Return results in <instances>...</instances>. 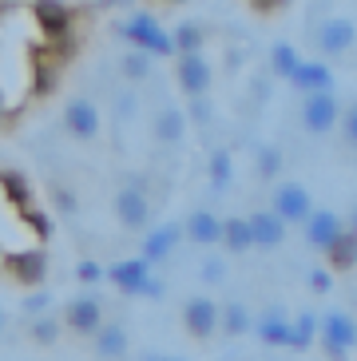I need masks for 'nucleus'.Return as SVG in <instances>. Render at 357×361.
<instances>
[{"label":"nucleus","instance_id":"obj_1","mask_svg":"<svg viewBox=\"0 0 357 361\" xmlns=\"http://www.w3.org/2000/svg\"><path fill=\"white\" fill-rule=\"evenodd\" d=\"M322 341H326V350L334 353V357H341L346 350L357 345V322L349 318V314H341V310L326 314V318H322Z\"/></svg>","mask_w":357,"mask_h":361},{"label":"nucleus","instance_id":"obj_2","mask_svg":"<svg viewBox=\"0 0 357 361\" xmlns=\"http://www.w3.org/2000/svg\"><path fill=\"white\" fill-rule=\"evenodd\" d=\"M107 274H111V282H116L123 294H155V282H151V274H147V258H123V262H116Z\"/></svg>","mask_w":357,"mask_h":361},{"label":"nucleus","instance_id":"obj_3","mask_svg":"<svg viewBox=\"0 0 357 361\" xmlns=\"http://www.w3.org/2000/svg\"><path fill=\"white\" fill-rule=\"evenodd\" d=\"M63 326L72 329V334H95V329L104 326V310H99L95 298L80 294L63 306Z\"/></svg>","mask_w":357,"mask_h":361},{"label":"nucleus","instance_id":"obj_4","mask_svg":"<svg viewBox=\"0 0 357 361\" xmlns=\"http://www.w3.org/2000/svg\"><path fill=\"white\" fill-rule=\"evenodd\" d=\"M32 16H36V28L44 32V40H56V36L72 32V16H68V8L60 0H36Z\"/></svg>","mask_w":357,"mask_h":361},{"label":"nucleus","instance_id":"obj_5","mask_svg":"<svg viewBox=\"0 0 357 361\" xmlns=\"http://www.w3.org/2000/svg\"><path fill=\"white\" fill-rule=\"evenodd\" d=\"M183 322H187L190 338H210L214 329H219V306L210 302V298H190L187 310H183Z\"/></svg>","mask_w":357,"mask_h":361},{"label":"nucleus","instance_id":"obj_6","mask_svg":"<svg viewBox=\"0 0 357 361\" xmlns=\"http://www.w3.org/2000/svg\"><path fill=\"white\" fill-rule=\"evenodd\" d=\"M44 270H48L44 250H24V255H12L8 258V274L16 278V282H24V286H40Z\"/></svg>","mask_w":357,"mask_h":361},{"label":"nucleus","instance_id":"obj_7","mask_svg":"<svg viewBox=\"0 0 357 361\" xmlns=\"http://www.w3.org/2000/svg\"><path fill=\"white\" fill-rule=\"evenodd\" d=\"M274 214L286 219V223L310 219V195H305L302 187H278V191H274Z\"/></svg>","mask_w":357,"mask_h":361},{"label":"nucleus","instance_id":"obj_8","mask_svg":"<svg viewBox=\"0 0 357 361\" xmlns=\"http://www.w3.org/2000/svg\"><path fill=\"white\" fill-rule=\"evenodd\" d=\"M116 214H119V223L131 226V231H139V226H147V199H143V191H119L116 195Z\"/></svg>","mask_w":357,"mask_h":361},{"label":"nucleus","instance_id":"obj_9","mask_svg":"<svg viewBox=\"0 0 357 361\" xmlns=\"http://www.w3.org/2000/svg\"><path fill=\"white\" fill-rule=\"evenodd\" d=\"M337 234H341V219H337V214H329V211L310 214V223H305V238H310V246H317V250H329Z\"/></svg>","mask_w":357,"mask_h":361},{"label":"nucleus","instance_id":"obj_10","mask_svg":"<svg viewBox=\"0 0 357 361\" xmlns=\"http://www.w3.org/2000/svg\"><path fill=\"white\" fill-rule=\"evenodd\" d=\"M282 219L278 214H254L250 219V243L262 246V250H274V246L282 243Z\"/></svg>","mask_w":357,"mask_h":361},{"label":"nucleus","instance_id":"obj_11","mask_svg":"<svg viewBox=\"0 0 357 361\" xmlns=\"http://www.w3.org/2000/svg\"><path fill=\"white\" fill-rule=\"evenodd\" d=\"M63 123H68V131L80 139H92L95 128H99V116H95V107L84 104V99H75V104H68V116H63Z\"/></svg>","mask_w":357,"mask_h":361},{"label":"nucleus","instance_id":"obj_12","mask_svg":"<svg viewBox=\"0 0 357 361\" xmlns=\"http://www.w3.org/2000/svg\"><path fill=\"white\" fill-rule=\"evenodd\" d=\"M178 226H159V231H151L147 234V243H143V258L147 262H159V258H167L171 250H175V243H178Z\"/></svg>","mask_w":357,"mask_h":361},{"label":"nucleus","instance_id":"obj_13","mask_svg":"<svg viewBox=\"0 0 357 361\" xmlns=\"http://www.w3.org/2000/svg\"><path fill=\"white\" fill-rule=\"evenodd\" d=\"M95 353H99L104 361L123 357V353H127V334L119 326H99V329H95Z\"/></svg>","mask_w":357,"mask_h":361},{"label":"nucleus","instance_id":"obj_14","mask_svg":"<svg viewBox=\"0 0 357 361\" xmlns=\"http://www.w3.org/2000/svg\"><path fill=\"white\" fill-rule=\"evenodd\" d=\"M187 234H190V243H199V246H210V243H219L222 238V223L214 219V214L199 211V214H190V223H187Z\"/></svg>","mask_w":357,"mask_h":361},{"label":"nucleus","instance_id":"obj_15","mask_svg":"<svg viewBox=\"0 0 357 361\" xmlns=\"http://www.w3.org/2000/svg\"><path fill=\"white\" fill-rule=\"evenodd\" d=\"M337 116V104L326 96V92H317V96H310V104H305V123L314 131H326L329 123H334Z\"/></svg>","mask_w":357,"mask_h":361},{"label":"nucleus","instance_id":"obj_16","mask_svg":"<svg viewBox=\"0 0 357 361\" xmlns=\"http://www.w3.org/2000/svg\"><path fill=\"white\" fill-rule=\"evenodd\" d=\"M258 334H262L266 345H290V318H282V314H266V318L258 322Z\"/></svg>","mask_w":357,"mask_h":361},{"label":"nucleus","instance_id":"obj_17","mask_svg":"<svg viewBox=\"0 0 357 361\" xmlns=\"http://www.w3.org/2000/svg\"><path fill=\"white\" fill-rule=\"evenodd\" d=\"M222 243L231 246L234 255H242L246 246H254L250 243V223H246V219H226V223H222Z\"/></svg>","mask_w":357,"mask_h":361},{"label":"nucleus","instance_id":"obj_18","mask_svg":"<svg viewBox=\"0 0 357 361\" xmlns=\"http://www.w3.org/2000/svg\"><path fill=\"white\" fill-rule=\"evenodd\" d=\"M357 262V234H337L334 238V246H329V266H341V270H346V266H353Z\"/></svg>","mask_w":357,"mask_h":361},{"label":"nucleus","instance_id":"obj_19","mask_svg":"<svg viewBox=\"0 0 357 361\" xmlns=\"http://www.w3.org/2000/svg\"><path fill=\"white\" fill-rule=\"evenodd\" d=\"M314 334H317L314 318H310V314H302V318H298V326H290V345H294V350H305V345L314 341Z\"/></svg>","mask_w":357,"mask_h":361},{"label":"nucleus","instance_id":"obj_20","mask_svg":"<svg viewBox=\"0 0 357 361\" xmlns=\"http://www.w3.org/2000/svg\"><path fill=\"white\" fill-rule=\"evenodd\" d=\"M183 84H187L190 92H199V87L207 84V68H202L199 60H187V64H183Z\"/></svg>","mask_w":357,"mask_h":361},{"label":"nucleus","instance_id":"obj_21","mask_svg":"<svg viewBox=\"0 0 357 361\" xmlns=\"http://www.w3.org/2000/svg\"><path fill=\"white\" fill-rule=\"evenodd\" d=\"M56 334H60L56 318H36V326H32V338L36 341H56Z\"/></svg>","mask_w":357,"mask_h":361},{"label":"nucleus","instance_id":"obj_22","mask_svg":"<svg viewBox=\"0 0 357 361\" xmlns=\"http://www.w3.org/2000/svg\"><path fill=\"white\" fill-rule=\"evenodd\" d=\"M298 84H305V87H326L329 75L322 72V68H302V72H298Z\"/></svg>","mask_w":357,"mask_h":361},{"label":"nucleus","instance_id":"obj_23","mask_svg":"<svg viewBox=\"0 0 357 361\" xmlns=\"http://www.w3.org/2000/svg\"><path fill=\"white\" fill-rule=\"evenodd\" d=\"M349 44V28L346 24H329L326 28V48H346Z\"/></svg>","mask_w":357,"mask_h":361},{"label":"nucleus","instance_id":"obj_24","mask_svg":"<svg viewBox=\"0 0 357 361\" xmlns=\"http://www.w3.org/2000/svg\"><path fill=\"white\" fill-rule=\"evenodd\" d=\"M226 329H231V334H242V329H246V310L242 306L226 310Z\"/></svg>","mask_w":357,"mask_h":361},{"label":"nucleus","instance_id":"obj_25","mask_svg":"<svg viewBox=\"0 0 357 361\" xmlns=\"http://www.w3.org/2000/svg\"><path fill=\"white\" fill-rule=\"evenodd\" d=\"M75 274L84 278V282H95V278H99V266H95V262H80V270H75Z\"/></svg>","mask_w":357,"mask_h":361},{"label":"nucleus","instance_id":"obj_26","mask_svg":"<svg viewBox=\"0 0 357 361\" xmlns=\"http://www.w3.org/2000/svg\"><path fill=\"white\" fill-rule=\"evenodd\" d=\"M346 135H349V143H357V107L349 111V123H346Z\"/></svg>","mask_w":357,"mask_h":361},{"label":"nucleus","instance_id":"obj_27","mask_svg":"<svg viewBox=\"0 0 357 361\" xmlns=\"http://www.w3.org/2000/svg\"><path fill=\"white\" fill-rule=\"evenodd\" d=\"M314 290H329V274H326V270H314Z\"/></svg>","mask_w":357,"mask_h":361},{"label":"nucleus","instance_id":"obj_28","mask_svg":"<svg viewBox=\"0 0 357 361\" xmlns=\"http://www.w3.org/2000/svg\"><path fill=\"white\" fill-rule=\"evenodd\" d=\"M12 116V107H8V96H4V92H0V123H4V119Z\"/></svg>","mask_w":357,"mask_h":361},{"label":"nucleus","instance_id":"obj_29","mask_svg":"<svg viewBox=\"0 0 357 361\" xmlns=\"http://www.w3.org/2000/svg\"><path fill=\"white\" fill-rule=\"evenodd\" d=\"M44 302H48V298H44V294H36V298H28V310H44Z\"/></svg>","mask_w":357,"mask_h":361},{"label":"nucleus","instance_id":"obj_30","mask_svg":"<svg viewBox=\"0 0 357 361\" xmlns=\"http://www.w3.org/2000/svg\"><path fill=\"white\" fill-rule=\"evenodd\" d=\"M155 361H183V357H155Z\"/></svg>","mask_w":357,"mask_h":361},{"label":"nucleus","instance_id":"obj_31","mask_svg":"<svg viewBox=\"0 0 357 361\" xmlns=\"http://www.w3.org/2000/svg\"><path fill=\"white\" fill-rule=\"evenodd\" d=\"M0 326H4V314H0Z\"/></svg>","mask_w":357,"mask_h":361}]
</instances>
